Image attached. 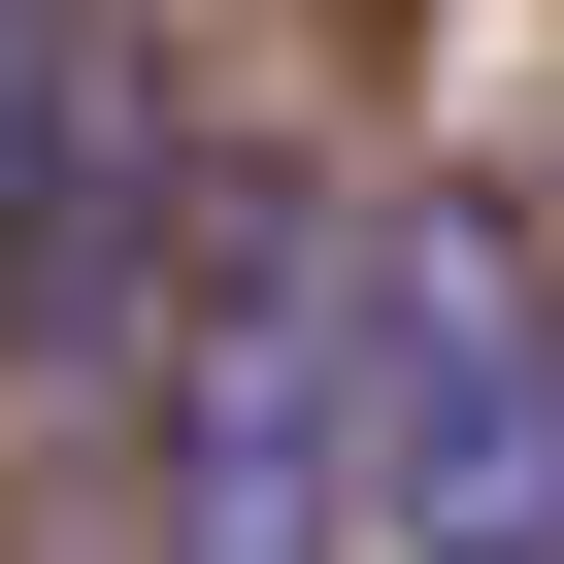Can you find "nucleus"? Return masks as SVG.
Here are the masks:
<instances>
[{
    "label": "nucleus",
    "mask_w": 564,
    "mask_h": 564,
    "mask_svg": "<svg viewBox=\"0 0 564 564\" xmlns=\"http://www.w3.org/2000/svg\"><path fill=\"white\" fill-rule=\"evenodd\" d=\"M333 531L366 564H564V265H531V199H399L333 265Z\"/></svg>",
    "instance_id": "nucleus-1"
},
{
    "label": "nucleus",
    "mask_w": 564,
    "mask_h": 564,
    "mask_svg": "<svg viewBox=\"0 0 564 564\" xmlns=\"http://www.w3.org/2000/svg\"><path fill=\"white\" fill-rule=\"evenodd\" d=\"M166 564H333V265L232 232L166 333Z\"/></svg>",
    "instance_id": "nucleus-2"
},
{
    "label": "nucleus",
    "mask_w": 564,
    "mask_h": 564,
    "mask_svg": "<svg viewBox=\"0 0 564 564\" xmlns=\"http://www.w3.org/2000/svg\"><path fill=\"white\" fill-rule=\"evenodd\" d=\"M67 100H100V34H67V0H0V232H34V166H67Z\"/></svg>",
    "instance_id": "nucleus-3"
}]
</instances>
